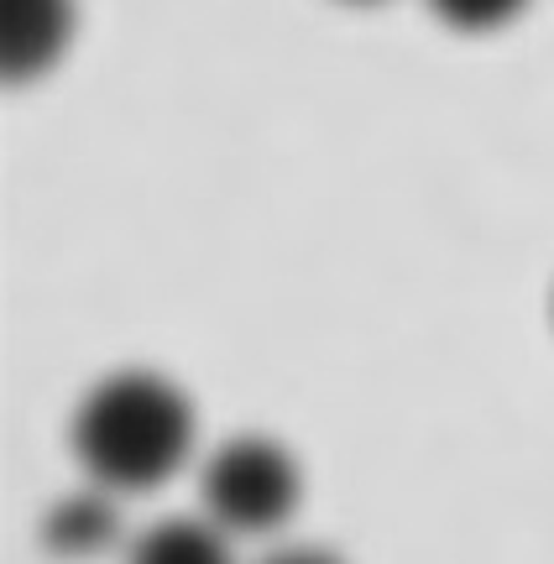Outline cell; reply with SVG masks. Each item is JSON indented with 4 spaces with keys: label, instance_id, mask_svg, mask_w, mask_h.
<instances>
[{
    "label": "cell",
    "instance_id": "6da1fadb",
    "mask_svg": "<svg viewBox=\"0 0 554 564\" xmlns=\"http://www.w3.org/2000/svg\"><path fill=\"white\" fill-rule=\"evenodd\" d=\"M194 449V408L157 371L105 377L74 413V455L105 491H152Z\"/></svg>",
    "mask_w": 554,
    "mask_h": 564
},
{
    "label": "cell",
    "instance_id": "7a4b0ae2",
    "mask_svg": "<svg viewBox=\"0 0 554 564\" xmlns=\"http://www.w3.org/2000/svg\"><path fill=\"white\" fill-rule=\"evenodd\" d=\"M304 497V476L278 440L241 434L226 440L199 470L205 518L226 533H278Z\"/></svg>",
    "mask_w": 554,
    "mask_h": 564
},
{
    "label": "cell",
    "instance_id": "8992f818",
    "mask_svg": "<svg viewBox=\"0 0 554 564\" xmlns=\"http://www.w3.org/2000/svg\"><path fill=\"white\" fill-rule=\"evenodd\" d=\"M529 0H430V11L455 32H497L523 11Z\"/></svg>",
    "mask_w": 554,
    "mask_h": 564
},
{
    "label": "cell",
    "instance_id": "277c9868",
    "mask_svg": "<svg viewBox=\"0 0 554 564\" xmlns=\"http://www.w3.org/2000/svg\"><path fill=\"white\" fill-rule=\"evenodd\" d=\"M126 564H236L230 533L209 518H163L131 544Z\"/></svg>",
    "mask_w": 554,
    "mask_h": 564
},
{
    "label": "cell",
    "instance_id": "52a82bcc",
    "mask_svg": "<svg viewBox=\"0 0 554 564\" xmlns=\"http://www.w3.org/2000/svg\"><path fill=\"white\" fill-rule=\"evenodd\" d=\"M257 564H346L340 554H329V549L319 544H283V549H272L268 560H257Z\"/></svg>",
    "mask_w": 554,
    "mask_h": 564
},
{
    "label": "cell",
    "instance_id": "5b68a950",
    "mask_svg": "<svg viewBox=\"0 0 554 564\" xmlns=\"http://www.w3.org/2000/svg\"><path fill=\"white\" fill-rule=\"evenodd\" d=\"M116 533H121V518H116V502H110L105 486L58 502L47 518V544L58 554H100V549L116 544Z\"/></svg>",
    "mask_w": 554,
    "mask_h": 564
},
{
    "label": "cell",
    "instance_id": "3957f363",
    "mask_svg": "<svg viewBox=\"0 0 554 564\" xmlns=\"http://www.w3.org/2000/svg\"><path fill=\"white\" fill-rule=\"evenodd\" d=\"M74 37V0H0V63L11 84L42 79Z\"/></svg>",
    "mask_w": 554,
    "mask_h": 564
}]
</instances>
